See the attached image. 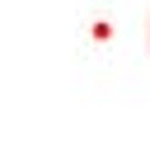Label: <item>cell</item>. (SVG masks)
Instances as JSON below:
<instances>
[{
    "label": "cell",
    "mask_w": 150,
    "mask_h": 141,
    "mask_svg": "<svg viewBox=\"0 0 150 141\" xmlns=\"http://www.w3.org/2000/svg\"><path fill=\"white\" fill-rule=\"evenodd\" d=\"M145 28H150V24H145ZM145 38H150V33H145Z\"/></svg>",
    "instance_id": "6da1fadb"
}]
</instances>
